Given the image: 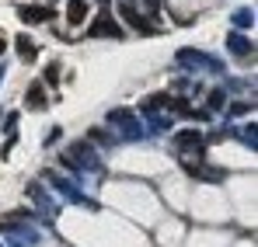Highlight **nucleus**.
Returning <instances> with one entry per match:
<instances>
[{
	"label": "nucleus",
	"mask_w": 258,
	"mask_h": 247,
	"mask_svg": "<svg viewBox=\"0 0 258 247\" xmlns=\"http://www.w3.org/2000/svg\"><path fill=\"white\" fill-rule=\"evenodd\" d=\"M45 185H49V188H52L56 195H63L67 202H74V206L98 209V202H94L91 195H84V192H81V188H77L74 181H67V178H63V174H56V171H49V174H45Z\"/></svg>",
	"instance_id": "nucleus-1"
},
{
	"label": "nucleus",
	"mask_w": 258,
	"mask_h": 247,
	"mask_svg": "<svg viewBox=\"0 0 258 247\" xmlns=\"http://www.w3.org/2000/svg\"><path fill=\"white\" fill-rule=\"evenodd\" d=\"M0 233L11 240V247H35L39 244V230L21 226V219H11V216L0 219Z\"/></svg>",
	"instance_id": "nucleus-2"
},
{
	"label": "nucleus",
	"mask_w": 258,
	"mask_h": 247,
	"mask_svg": "<svg viewBox=\"0 0 258 247\" xmlns=\"http://www.w3.org/2000/svg\"><path fill=\"white\" fill-rule=\"evenodd\" d=\"M108 129H119L122 139H143V122L133 112H126V108H112L108 112Z\"/></svg>",
	"instance_id": "nucleus-3"
},
{
	"label": "nucleus",
	"mask_w": 258,
	"mask_h": 247,
	"mask_svg": "<svg viewBox=\"0 0 258 247\" xmlns=\"http://www.w3.org/2000/svg\"><path fill=\"white\" fill-rule=\"evenodd\" d=\"M185 70H213V73H220L223 66L216 63L210 52H203V49H178V56H174Z\"/></svg>",
	"instance_id": "nucleus-4"
},
{
	"label": "nucleus",
	"mask_w": 258,
	"mask_h": 247,
	"mask_svg": "<svg viewBox=\"0 0 258 247\" xmlns=\"http://www.w3.org/2000/svg\"><path fill=\"white\" fill-rule=\"evenodd\" d=\"M171 143H174V150H178L185 160H188L192 153L199 157V153H203V146H206V139H203V132H199V129H181V132H174Z\"/></svg>",
	"instance_id": "nucleus-5"
},
{
	"label": "nucleus",
	"mask_w": 258,
	"mask_h": 247,
	"mask_svg": "<svg viewBox=\"0 0 258 247\" xmlns=\"http://www.w3.org/2000/svg\"><path fill=\"white\" fill-rule=\"evenodd\" d=\"M67 157L77 164V171H81V174H84V171H94V174L101 171V160H98L94 146H91V143H84V139H77V143L70 146V153H67Z\"/></svg>",
	"instance_id": "nucleus-6"
},
{
	"label": "nucleus",
	"mask_w": 258,
	"mask_h": 247,
	"mask_svg": "<svg viewBox=\"0 0 258 247\" xmlns=\"http://www.w3.org/2000/svg\"><path fill=\"white\" fill-rule=\"evenodd\" d=\"M87 35H91V39H122V25L105 11V14H98V18L87 25Z\"/></svg>",
	"instance_id": "nucleus-7"
},
{
	"label": "nucleus",
	"mask_w": 258,
	"mask_h": 247,
	"mask_svg": "<svg viewBox=\"0 0 258 247\" xmlns=\"http://www.w3.org/2000/svg\"><path fill=\"white\" fill-rule=\"evenodd\" d=\"M119 14L126 18V25H133L136 32H143V35H157V25H154L147 14H140L133 4H119Z\"/></svg>",
	"instance_id": "nucleus-8"
},
{
	"label": "nucleus",
	"mask_w": 258,
	"mask_h": 247,
	"mask_svg": "<svg viewBox=\"0 0 258 247\" xmlns=\"http://www.w3.org/2000/svg\"><path fill=\"white\" fill-rule=\"evenodd\" d=\"M56 14V7H39V4H25V7H18V18L25 21V25H42Z\"/></svg>",
	"instance_id": "nucleus-9"
},
{
	"label": "nucleus",
	"mask_w": 258,
	"mask_h": 247,
	"mask_svg": "<svg viewBox=\"0 0 258 247\" xmlns=\"http://www.w3.org/2000/svg\"><path fill=\"white\" fill-rule=\"evenodd\" d=\"M28 199L35 202V209H39V212L52 216V199H49V192L42 188V181H28Z\"/></svg>",
	"instance_id": "nucleus-10"
},
{
	"label": "nucleus",
	"mask_w": 258,
	"mask_h": 247,
	"mask_svg": "<svg viewBox=\"0 0 258 247\" xmlns=\"http://www.w3.org/2000/svg\"><path fill=\"white\" fill-rule=\"evenodd\" d=\"M25 105H28V108H35V112H42L45 105H49V94H45L42 84H32V87H28V94H25Z\"/></svg>",
	"instance_id": "nucleus-11"
},
{
	"label": "nucleus",
	"mask_w": 258,
	"mask_h": 247,
	"mask_svg": "<svg viewBox=\"0 0 258 247\" xmlns=\"http://www.w3.org/2000/svg\"><path fill=\"white\" fill-rule=\"evenodd\" d=\"M227 49H230L234 56H248L255 45H251V39H248V35H241V32H230V35H227Z\"/></svg>",
	"instance_id": "nucleus-12"
},
{
	"label": "nucleus",
	"mask_w": 258,
	"mask_h": 247,
	"mask_svg": "<svg viewBox=\"0 0 258 247\" xmlns=\"http://www.w3.org/2000/svg\"><path fill=\"white\" fill-rule=\"evenodd\" d=\"M168 105H171V94L164 91V94H150V98H143V101H140V112L150 115L154 108H168Z\"/></svg>",
	"instance_id": "nucleus-13"
},
{
	"label": "nucleus",
	"mask_w": 258,
	"mask_h": 247,
	"mask_svg": "<svg viewBox=\"0 0 258 247\" xmlns=\"http://www.w3.org/2000/svg\"><path fill=\"white\" fill-rule=\"evenodd\" d=\"M84 18H87V4L84 0H70L67 4V21L70 25H84Z\"/></svg>",
	"instance_id": "nucleus-14"
},
{
	"label": "nucleus",
	"mask_w": 258,
	"mask_h": 247,
	"mask_svg": "<svg viewBox=\"0 0 258 247\" xmlns=\"http://www.w3.org/2000/svg\"><path fill=\"white\" fill-rule=\"evenodd\" d=\"M223 105H227V91H223V87H216V91L206 94V108H210V112H220Z\"/></svg>",
	"instance_id": "nucleus-15"
},
{
	"label": "nucleus",
	"mask_w": 258,
	"mask_h": 247,
	"mask_svg": "<svg viewBox=\"0 0 258 247\" xmlns=\"http://www.w3.org/2000/svg\"><path fill=\"white\" fill-rule=\"evenodd\" d=\"M14 45H18V56H21V59H32V56H35V42L28 39V35H18Z\"/></svg>",
	"instance_id": "nucleus-16"
},
{
	"label": "nucleus",
	"mask_w": 258,
	"mask_h": 247,
	"mask_svg": "<svg viewBox=\"0 0 258 247\" xmlns=\"http://www.w3.org/2000/svg\"><path fill=\"white\" fill-rule=\"evenodd\" d=\"M241 143H244V146H251V150L258 146V132H255V122H248L244 129H241Z\"/></svg>",
	"instance_id": "nucleus-17"
},
{
	"label": "nucleus",
	"mask_w": 258,
	"mask_h": 247,
	"mask_svg": "<svg viewBox=\"0 0 258 247\" xmlns=\"http://www.w3.org/2000/svg\"><path fill=\"white\" fill-rule=\"evenodd\" d=\"M234 25H237V28H248V25H255V14L241 7V11H234Z\"/></svg>",
	"instance_id": "nucleus-18"
},
{
	"label": "nucleus",
	"mask_w": 258,
	"mask_h": 247,
	"mask_svg": "<svg viewBox=\"0 0 258 247\" xmlns=\"http://www.w3.org/2000/svg\"><path fill=\"white\" fill-rule=\"evenodd\" d=\"M87 139H94V143H105V146H112V136H108L105 129H91V132H87Z\"/></svg>",
	"instance_id": "nucleus-19"
},
{
	"label": "nucleus",
	"mask_w": 258,
	"mask_h": 247,
	"mask_svg": "<svg viewBox=\"0 0 258 247\" xmlns=\"http://www.w3.org/2000/svg\"><path fill=\"white\" fill-rule=\"evenodd\" d=\"M154 132H164V129H171V119H168V115H154Z\"/></svg>",
	"instance_id": "nucleus-20"
},
{
	"label": "nucleus",
	"mask_w": 258,
	"mask_h": 247,
	"mask_svg": "<svg viewBox=\"0 0 258 247\" xmlns=\"http://www.w3.org/2000/svg\"><path fill=\"white\" fill-rule=\"evenodd\" d=\"M59 80V66L52 63V66H45V84H56Z\"/></svg>",
	"instance_id": "nucleus-21"
},
{
	"label": "nucleus",
	"mask_w": 258,
	"mask_h": 247,
	"mask_svg": "<svg viewBox=\"0 0 258 247\" xmlns=\"http://www.w3.org/2000/svg\"><path fill=\"white\" fill-rule=\"evenodd\" d=\"M14 125H18V115H14V112H11V115H7V119H4V132H7V136H11V132H14Z\"/></svg>",
	"instance_id": "nucleus-22"
},
{
	"label": "nucleus",
	"mask_w": 258,
	"mask_h": 247,
	"mask_svg": "<svg viewBox=\"0 0 258 247\" xmlns=\"http://www.w3.org/2000/svg\"><path fill=\"white\" fill-rule=\"evenodd\" d=\"M248 108H251V105H244V101H241V105H230V115H244Z\"/></svg>",
	"instance_id": "nucleus-23"
},
{
	"label": "nucleus",
	"mask_w": 258,
	"mask_h": 247,
	"mask_svg": "<svg viewBox=\"0 0 258 247\" xmlns=\"http://www.w3.org/2000/svg\"><path fill=\"white\" fill-rule=\"evenodd\" d=\"M4 49H7V39H4V35H0V52H4Z\"/></svg>",
	"instance_id": "nucleus-24"
},
{
	"label": "nucleus",
	"mask_w": 258,
	"mask_h": 247,
	"mask_svg": "<svg viewBox=\"0 0 258 247\" xmlns=\"http://www.w3.org/2000/svg\"><path fill=\"white\" fill-rule=\"evenodd\" d=\"M98 4H108V0H98Z\"/></svg>",
	"instance_id": "nucleus-25"
},
{
	"label": "nucleus",
	"mask_w": 258,
	"mask_h": 247,
	"mask_svg": "<svg viewBox=\"0 0 258 247\" xmlns=\"http://www.w3.org/2000/svg\"><path fill=\"white\" fill-rule=\"evenodd\" d=\"M122 4H133V0H122Z\"/></svg>",
	"instance_id": "nucleus-26"
}]
</instances>
